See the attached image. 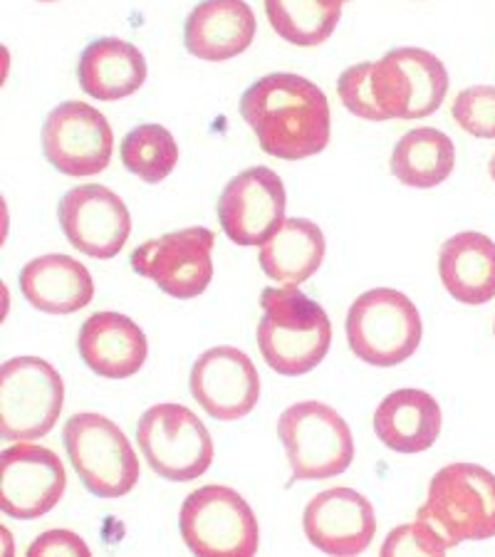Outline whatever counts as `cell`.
Returning a JSON list of instances; mask_svg holds the SVG:
<instances>
[{
    "instance_id": "obj_31",
    "label": "cell",
    "mask_w": 495,
    "mask_h": 557,
    "mask_svg": "<svg viewBox=\"0 0 495 557\" xmlns=\"http://www.w3.org/2000/svg\"><path fill=\"white\" fill-rule=\"evenodd\" d=\"M28 555L30 557H48V555L87 557L92 553H89V545L83 541V537L72 533V530H48V533L38 535V541L28 547Z\"/></svg>"
},
{
    "instance_id": "obj_22",
    "label": "cell",
    "mask_w": 495,
    "mask_h": 557,
    "mask_svg": "<svg viewBox=\"0 0 495 557\" xmlns=\"http://www.w3.org/2000/svg\"><path fill=\"white\" fill-rule=\"evenodd\" d=\"M77 79L83 92L92 100L116 102L147 83V60L127 40L99 38L79 55Z\"/></svg>"
},
{
    "instance_id": "obj_8",
    "label": "cell",
    "mask_w": 495,
    "mask_h": 557,
    "mask_svg": "<svg viewBox=\"0 0 495 557\" xmlns=\"http://www.w3.org/2000/svg\"><path fill=\"white\" fill-rule=\"evenodd\" d=\"M178 530L188 550L201 557H250L260 528L253 508L228 486L196 488L184 500Z\"/></svg>"
},
{
    "instance_id": "obj_29",
    "label": "cell",
    "mask_w": 495,
    "mask_h": 557,
    "mask_svg": "<svg viewBox=\"0 0 495 557\" xmlns=\"http://www.w3.org/2000/svg\"><path fill=\"white\" fill-rule=\"evenodd\" d=\"M337 95L342 104L359 120L384 122L372 95V62H359V65L342 72L337 79Z\"/></svg>"
},
{
    "instance_id": "obj_28",
    "label": "cell",
    "mask_w": 495,
    "mask_h": 557,
    "mask_svg": "<svg viewBox=\"0 0 495 557\" xmlns=\"http://www.w3.org/2000/svg\"><path fill=\"white\" fill-rule=\"evenodd\" d=\"M454 122L475 139H495V87L473 85L461 89L451 104Z\"/></svg>"
},
{
    "instance_id": "obj_18",
    "label": "cell",
    "mask_w": 495,
    "mask_h": 557,
    "mask_svg": "<svg viewBox=\"0 0 495 557\" xmlns=\"http://www.w3.org/2000/svg\"><path fill=\"white\" fill-rule=\"evenodd\" d=\"M256 30L246 0H201L184 23V45L196 60L226 62L250 48Z\"/></svg>"
},
{
    "instance_id": "obj_5",
    "label": "cell",
    "mask_w": 495,
    "mask_h": 557,
    "mask_svg": "<svg viewBox=\"0 0 495 557\" xmlns=\"http://www.w3.org/2000/svg\"><path fill=\"white\" fill-rule=\"evenodd\" d=\"M293 481H325L342 475L355 458V438L347 421L322 401L287 407L277 421Z\"/></svg>"
},
{
    "instance_id": "obj_25",
    "label": "cell",
    "mask_w": 495,
    "mask_h": 557,
    "mask_svg": "<svg viewBox=\"0 0 495 557\" xmlns=\"http://www.w3.org/2000/svg\"><path fill=\"white\" fill-rule=\"evenodd\" d=\"M456 147L448 134L434 127L411 129L396 141L389 169L394 178L411 188H434L451 176Z\"/></svg>"
},
{
    "instance_id": "obj_6",
    "label": "cell",
    "mask_w": 495,
    "mask_h": 557,
    "mask_svg": "<svg viewBox=\"0 0 495 557\" xmlns=\"http://www.w3.org/2000/svg\"><path fill=\"white\" fill-rule=\"evenodd\" d=\"M70 463L97 498H122L137 486L139 458L129 438L102 414H75L62 429Z\"/></svg>"
},
{
    "instance_id": "obj_26",
    "label": "cell",
    "mask_w": 495,
    "mask_h": 557,
    "mask_svg": "<svg viewBox=\"0 0 495 557\" xmlns=\"http://www.w3.org/2000/svg\"><path fill=\"white\" fill-rule=\"evenodd\" d=\"M339 0H265L270 28L297 48H318L335 33Z\"/></svg>"
},
{
    "instance_id": "obj_14",
    "label": "cell",
    "mask_w": 495,
    "mask_h": 557,
    "mask_svg": "<svg viewBox=\"0 0 495 557\" xmlns=\"http://www.w3.org/2000/svg\"><path fill=\"white\" fill-rule=\"evenodd\" d=\"M67 486L60 456L33 442H21L0 454V508L15 520L48 516Z\"/></svg>"
},
{
    "instance_id": "obj_30",
    "label": "cell",
    "mask_w": 495,
    "mask_h": 557,
    "mask_svg": "<svg viewBox=\"0 0 495 557\" xmlns=\"http://www.w3.org/2000/svg\"><path fill=\"white\" fill-rule=\"evenodd\" d=\"M448 547L424 520L394 528L382 545V555H444Z\"/></svg>"
},
{
    "instance_id": "obj_20",
    "label": "cell",
    "mask_w": 495,
    "mask_h": 557,
    "mask_svg": "<svg viewBox=\"0 0 495 557\" xmlns=\"http://www.w3.org/2000/svg\"><path fill=\"white\" fill-rule=\"evenodd\" d=\"M444 426L438 401L421 389H396L374 411V434L396 454H421Z\"/></svg>"
},
{
    "instance_id": "obj_9",
    "label": "cell",
    "mask_w": 495,
    "mask_h": 557,
    "mask_svg": "<svg viewBox=\"0 0 495 557\" xmlns=\"http://www.w3.org/2000/svg\"><path fill=\"white\" fill-rule=\"evenodd\" d=\"M137 444L151 471L161 479L186 483L213 463V438L203 421L182 404H157L137 424Z\"/></svg>"
},
{
    "instance_id": "obj_19",
    "label": "cell",
    "mask_w": 495,
    "mask_h": 557,
    "mask_svg": "<svg viewBox=\"0 0 495 557\" xmlns=\"http://www.w3.org/2000/svg\"><path fill=\"white\" fill-rule=\"evenodd\" d=\"M83 362L104 380H129L149 357V343L137 322L122 312H95L77 335Z\"/></svg>"
},
{
    "instance_id": "obj_35",
    "label": "cell",
    "mask_w": 495,
    "mask_h": 557,
    "mask_svg": "<svg viewBox=\"0 0 495 557\" xmlns=\"http://www.w3.org/2000/svg\"><path fill=\"white\" fill-rule=\"evenodd\" d=\"M493 332H495V325H493Z\"/></svg>"
},
{
    "instance_id": "obj_33",
    "label": "cell",
    "mask_w": 495,
    "mask_h": 557,
    "mask_svg": "<svg viewBox=\"0 0 495 557\" xmlns=\"http://www.w3.org/2000/svg\"><path fill=\"white\" fill-rule=\"evenodd\" d=\"M38 3H55V0H38Z\"/></svg>"
},
{
    "instance_id": "obj_23",
    "label": "cell",
    "mask_w": 495,
    "mask_h": 557,
    "mask_svg": "<svg viewBox=\"0 0 495 557\" xmlns=\"http://www.w3.org/2000/svg\"><path fill=\"white\" fill-rule=\"evenodd\" d=\"M438 275L456 302L485 305L495 298V244L479 231L456 233L441 246Z\"/></svg>"
},
{
    "instance_id": "obj_17",
    "label": "cell",
    "mask_w": 495,
    "mask_h": 557,
    "mask_svg": "<svg viewBox=\"0 0 495 557\" xmlns=\"http://www.w3.org/2000/svg\"><path fill=\"white\" fill-rule=\"evenodd\" d=\"M308 541L337 557L362 555L376 535L372 503L352 488H330L314 496L302 516Z\"/></svg>"
},
{
    "instance_id": "obj_13",
    "label": "cell",
    "mask_w": 495,
    "mask_h": 557,
    "mask_svg": "<svg viewBox=\"0 0 495 557\" xmlns=\"http://www.w3.org/2000/svg\"><path fill=\"white\" fill-rule=\"evenodd\" d=\"M58 219L70 244L97 260L120 256L132 233L127 203L102 184L70 188L60 199Z\"/></svg>"
},
{
    "instance_id": "obj_2",
    "label": "cell",
    "mask_w": 495,
    "mask_h": 557,
    "mask_svg": "<svg viewBox=\"0 0 495 557\" xmlns=\"http://www.w3.org/2000/svg\"><path fill=\"white\" fill-rule=\"evenodd\" d=\"M260 308L258 349L270 370L283 376H302L327 357L332 322L325 308L297 290V285L265 287L260 293Z\"/></svg>"
},
{
    "instance_id": "obj_3",
    "label": "cell",
    "mask_w": 495,
    "mask_h": 557,
    "mask_svg": "<svg viewBox=\"0 0 495 557\" xmlns=\"http://www.w3.org/2000/svg\"><path fill=\"white\" fill-rule=\"evenodd\" d=\"M419 520L434 530L448 550L466 541L495 537V475L479 463H448L429 483Z\"/></svg>"
},
{
    "instance_id": "obj_10",
    "label": "cell",
    "mask_w": 495,
    "mask_h": 557,
    "mask_svg": "<svg viewBox=\"0 0 495 557\" xmlns=\"http://www.w3.org/2000/svg\"><path fill=\"white\" fill-rule=\"evenodd\" d=\"M448 72L434 52L394 48L372 62V95L382 120H424L446 100Z\"/></svg>"
},
{
    "instance_id": "obj_24",
    "label": "cell",
    "mask_w": 495,
    "mask_h": 557,
    "mask_svg": "<svg viewBox=\"0 0 495 557\" xmlns=\"http://www.w3.org/2000/svg\"><path fill=\"white\" fill-rule=\"evenodd\" d=\"M325 233L308 219H287L260 246V268L270 281L281 285H302L320 271L325 258Z\"/></svg>"
},
{
    "instance_id": "obj_27",
    "label": "cell",
    "mask_w": 495,
    "mask_h": 557,
    "mask_svg": "<svg viewBox=\"0 0 495 557\" xmlns=\"http://www.w3.org/2000/svg\"><path fill=\"white\" fill-rule=\"evenodd\" d=\"M122 164L144 184H161L178 164L174 134L161 124H139L122 139Z\"/></svg>"
},
{
    "instance_id": "obj_16",
    "label": "cell",
    "mask_w": 495,
    "mask_h": 557,
    "mask_svg": "<svg viewBox=\"0 0 495 557\" xmlns=\"http://www.w3.org/2000/svg\"><path fill=\"white\" fill-rule=\"evenodd\" d=\"M188 389L206 414L219 421H238L256 409L260 374L253 359L238 347H211L191 367Z\"/></svg>"
},
{
    "instance_id": "obj_4",
    "label": "cell",
    "mask_w": 495,
    "mask_h": 557,
    "mask_svg": "<svg viewBox=\"0 0 495 557\" xmlns=\"http://www.w3.org/2000/svg\"><path fill=\"white\" fill-rule=\"evenodd\" d=\"M345 330L355 357L374 367L407 362L424 335L417 305L392 287H374L359 295L347 312Z\"/></svg>"
},
{
    "instance_id": "obj_34",
    "label": "cell",
    "mask_w": 495,
    "mask_h": 557,
    "mask_svg": "<svg viewBox=\"0 0 495 557\" xmlns=\"http://www.w3.org/2000/svg\"><path fill=\"white\" fill-rule=\"evenodd\" d=\"M339 3H347V0H339Z\"/></svg>"
},
{
    "instance_id": "obj_15",
    "label": "cell",
    "mask_w": 495,
    "mask_h": 557,
    "mask_svg": "<svg viewBox=\"0 0 495 557\" xmlns=\"http://www.w3.org/2000/svg\"><path fill=\"white\" fill-rule=\"evenodd\" d=\"M219 223L236 246H263L285 221V186L273 169L233 176L219 196Z\"/></svg>"
},
{
    "instance_id": "obj_12",
    "label": "cell",
    "mask_w": 495,
    "mask_h": 557,
    "mask_svg": "<svg viewBox=\"0 0 495 557\" xmlns=\"http://www.w3.org/2000/svg\"><path fill=\"white\" fill-rule=\"evenodd\" d=\"M42 154L60 174L87 178L110 166L114 132L107 116L87 102H62L42 124Z\"/></svg>"
},
{
    "instance_id": "obj_21",
    "label": "cell",
    "mask_w": 495,
    "mask_h": 557,
    "mask_svg": "<svg viewBox=\"0 0 495 557\" xmlns=\"http://www.w3.org/2000/svg\"><path fill=\"white\" fill-rule=\"evenodd\" d=\"M17 281L25 300L40 312L72 314L87 308L95 298V281L87 268L62 253L30 260Z\"/></svg>"
},
{
    "instance_id": "obj_11",
    "label": "cell",
    "mask_w": 495,
    "mask_h": 557,
    "mask_svg": "<svg viewBox=\"0 0 495 557\" xmlns=\"http://www.w3.org/2000/svg\"><path fill=\"white\" fill-rule=\"evenodd\" d=\"M213 246V231L203 226L182 228L141 244L132 253L129 265L137 275L154 281L169 298L191 300L211 285Z\"/></svg>"
},
{
    "instance_id": "obj_7",
    "label": "cell",
    "mask_w": 495,
    "mask_h": 557,
    "mask_svg": "<svg viewBox=\"0 0 495 557\" xmlns=\"http://www.w3.org/2000/svg\"><path fill=\"white\" fill-rule=\"evenodd\" d=\"M65 382L40 357H13L0 367V436L35 442L58 424Z\"/></svg>"
},
{
    "instance_id": "obj_32",
    "label": "cell",
    "mask_w": 495,
    "mask_h": 557,
    "mask_svg": "<svg viewBox=\"0 0 495 557\" xmlns=\"http://www.w3.org/2000/svg\"><path fill=\"white\" fill-rule=\"evenodd\" d=\"M488 174H491V178H493V182H495V154H493L491 164H488Z\"/></svg>"
},
{
    "instance_id": "obj_1",
    "label": "cell",
    "mask_w": 495,
    "mask_h": 557,
    "mask_svg": "<svg viewBox=\"0 0 495 557\" xmlns=\"http://www.w3.org/2000/svg\"><path fill=\"white\" fill-rule=\"evenodd\" d=\"M240 116L268 157L300 161L330 144V102L308 77L273 72L240 95Z\"/></svg>"
}]
</instances>
